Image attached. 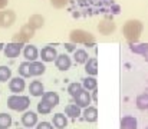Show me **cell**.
I'll return each mask as SVG.
<instances>
[{"label": "cell", "mask_w": 148, "mask_h": 129, "mask_svg": "<svg viewBox=\"0 0 148 129\" xmlns=\"http://www.w3.org/2000/svg\"><path fill=\"white\" fill-rule=\"evenodd\" d=\"M69 13L75 19L92 16H115L119 14L121 6L115 0H71L68 6Z\"/></svg>", "instance_id": "cell-1"}, {"label": "cell", "mask_w": 148, "mask_h": 129, "mask_svg": "<svg viewBox=\"0 0 148 129\" xmlns=\"http://www.w3.org/2000/svg\"><path fill=\"white\" fill-rule=\"evenodd\" d=\"M144 30V25L141 20L137 19H131L128 22H125L124 27H122V33L124 38L128 40L130 43H137L141 38V33Z\"/></svg>", "instance_id": "cell-2"}, {"label": "cell", "mask_w": 148, "mask_h": 129, "mask_svg": "<svg viewBox=\"0 0 148 129\" xmlns=\"http://www.w3.org/2000/svg\"><path fill=\"white\" fill-rule=\"evenodd\" d=\"M7 106L12 109V111H16V112H25L29 109L30 106V99L29 96H23V95H12L7 98Z\"/></svg>", "instance_id": "cell-3"}, {"label": "cell", "mask_w": 148, "mask_h": 129, "mask_svg": "<svg viewBox=\"0 0 148 129\" xmlns=\"http://www.w3.org/2000/svg\"><path fill=\"white\" fill-rule=\"evenodd\" d=\"M69 39L72 43H84V44H94L95 43V36L91 32L82 30V29H75L69 33Z\"/></svg>", "instance_id": "cell-4"}, {"label": "cell", "mask_w": 148, "mask_h": 129, "mask_svg": "<svg viewBox=\"0 0 148 129\" xmlns=\"http://www.w3.org/2000/svg\"><path fill=\"white\" fill-rule=\"evenodd\" d=\"M33 36H35V29H33L29 23H26V25H23V26L20 27V30L13 36V42L23 44V43L29 42Z\"/></svg>", "instance_id": "cell-5"}, {"label": "cell", "mask_w": 148, "mask_h": 129, "mask_svg": "<svg viewBox=\"0 0 148 129\" xmlns=\"http://www.w3.org/2000/svg\"><path fill=\"white\" fill-rule=\"evenodd\" d=\"M116 29V25L115 22L112 20V16H105L98 25V32L103 36H108V35H112Z\"/></svg>", "instance_id": "cell-6"}, {"label": "cell", "mask_w": 148, "mask_h": 129, "mask_svg": "<svg viewBox=\"0 0 148 129\" xmlns=\"http://www.w3.org/2000/svg\"><path fill=\"white\" fill-rule=\"evenodd\" d=\"M91 102H92V98H91V93H89L86 89H82V90L73 98V103L78 105L81 109H82V108H84V109L88 108Z\"/></svg>", "instance_id": "cell-7"}, {"label": "cell", "mask_w": 148, "mask_h": 129, "mask_svg": "<svg viewBox=\"0 0 148 129\" xmlns=\"http://www.w3.org/2000/svg\"><path fill=\"white\" fill-rule=\"evenodd\" d=\"M14 22H16V13L13 10H9L7 9V10L0 12V26L1 27L7 29V27L13 26Z\"/></svg>", "instance_id": "cell-8"}, {"label": "cell", "mask_w": 148, "mask_h": 129, "mask_svg": "<svg viewBox=\"0 0 148 129\" xmlns=\"http://www.w3.org/2000/svg\"><path fill=\"white\" fill-rule=\"evenodd\" d=\"M25 87H26V83H25V79L22 76H16V78H12L9 81V89L14 95H20V92H23Z\"/></svg>", "instance_id": "cell-9"}, {"label": "cell", "mask_w": 148, "mask_h": 129, "mask_svg": "<svg viewBox=\"0 0 148 129\" xmlns=\"http://www.w3.org/2000/svg\"><path fill=\"white\" fill-rule=\"evenodd\" d=\"M22 52V44L20 43H16V42H12L9 44H4V49H3V53L6 57L9 59H14L20 55Z\"/></svg>", "instance_id": "cell-10"}, {"label": "cell", "mask_w": 148, "mask_h": 129, "mask_svg": "<svg viewBox=\"0 0 148 129\" xmlns=\"http://www.w3.org/2000/svg\"><path fill=\"white\" fill-rule=\"evenodd\" d=\"M55 66H56V69H59V70H62V72H66V70L71 69L72 60H71V57H69L68 55L62 53V55H58V56H56V59H55Z\"/></svg>", "instance_id": "cell-11"}, {"label": "cell", "mask_w": 148, "mask_h": 129, "mask_svg": "<svg viewBox=\"0 0 148 129\" xmlns=\"http://www.w3.org/2000/svg\"><path fill=\"white\" fill-rule=\"evenodd\" d=\"M22 125L26 129H32L33 126L38 125V115L32 111H25L22 115Z\"/></svg>", "instance_id": "cell-12"}, {"label": "cell", "mask_w": 148, "mask_h": 129, "mask_svg": "<svg viewBox=\"0 0 148 129\" xmlns=\"http://www.w3.org/2000/svg\"><path fill=\"white\" fill-rule=\"evenodd\" d=\"M39 56H40L42 62H46V63H48V62H55L58 53H56V49H55L52 44H48V46H45V47L40 50Z\"/></svg>", "instance_id": "cell-13"}, {"label": "cell", "mask_w": 148, "mask_h": 129, "mask_svg": "<svg viewBox=\"0 0 148 129\" xmlns=\"http://www.w3.org/2000/svg\"><path fill=\"white\" fill-rule=\"evenodd\" d=\"M23 56H25V59H26L27 62H35V60H38V57H39V50H38L36 46L27 44V46H25V49H23Z\"/></svg>", "instance_id": "cell-14"}, {"label": "cell", "mask_w": 148, "mask_h": 129, "mask_svg": "<svg viewBox=\"0 0 148 129\" xmlns=\"http://www.w3.org/2000/svg\"><path fill=\"white\" fill-rule=\"evenodd\" d=\"M52 125L56 129H65L68 126V116L63 113H55L52 119Z\"/></svg>", "instance_id": "cell-15"}, {"label": "cell", "mask_w": 148, "mask_h": 129, "mask_svg": "<svg viewBox=\"0 0 148 129\" xmlns=\"http://www.w3.org/2000/svg\"><path fill=\"white\" fill-rule=\"evenodd\" d=\"M131 52L137 53V55H141L144 57V60L148 63V43H141V44H135V43H131Z\"/></svg>", "instance_id": "cell-16"}, {"label": "cell", "mask_w": 148, "mask_h": 129, "mask_svg": "<svg viewBox=\"0 0 148 129\" xmlns=\"http://www.w3.org/2000/svg\"><path fill=\"white\" fill-rule=\"evenodd\" d=\"M65 115L68 118H71V119H76V118H79L82 115V111H81V108L78 105L69 103V105L65 106Z\"/></svg>", "instance_id": "cell-17"}, {"label": "cell", "mask_w": 148, "mask_h": 129, "mask_svg": "<svg viewBox=\"0 0 148 129\" xmlns=\"http://www.w3.org/2000/svg\"><path fill=\"white\" fill-rule=\"evenodd\" d=\"M82 116H84V119L86 122H97V119H98V109L95 106H91L89 105L88 108L84 109Z\"/></svg>", "instance_id": "cell-18"}, {"label": "cell", "mask_w": 148, "mask_h": 129, "mask_svg": "<svg viewBox=\"0 0 148 129\" xmlns=\"http://www.w3.org/2000/svg\"><path fill=\"white\" fill-rule=\"evenodd\" d=\"M29 92H30V95L35 96V98L42 96V95L45 93L43 83H42L40 81H33V82H30V85H29Z\"/></svg>", "instance_id": "cell-19"}, {"label": "cell", "mask_w": 148, "mask_h": 129, "mask_svg": "<svg viewBox=\"0 0 148 129\" xmlns=\"http://www.w3.org/2000/svg\"><path fill=\"white\" fill-rule=\"evenodd\" d=\"M121 129H138V122H137V118L134 116H122L121 118Z\"/></svg>", "instance_id": "cell-20"}, {"label": "cell", "mask_w": 148, "mask_h": 129, "mask_svg": "<svg viewBox=\"0 0 148 129\" xmlns=\"http://www.w3.org/2000/svg\"><path fill=\"white\" fill-rule=\"evenodd\" d=\"M85 72L89 76H97V73H98V60H97V57H91V59L86 60V63H85Z\"/></svg>", "instance_id": "cell-21"}, {"label": "cell", "mask_w": 148, "mask_h": 129, "mask_svg": "<svg viewBox=\"0 0 148 129\" xmlns=\"http://www.w3.org/2000/svg\"><path fill=\"white\" fill-rule=\"evenodd\" d=\"M42 100H45L46 103H49L52 108L59 105V95L56 92H45L42 95Z\"/></svg>", "instance_id": "cell-22"}, {"label": "cell", "mask_w": 148, "mask_h": 129, "mask_svg": "<svg viewBox=\"0 0 148 129\" xmlns=\"http://www.w3.org/2000/svg\"><path fill=\"white\" fill-rule=\"evenodd\" d=\"M45 70H46V68L42 62H38V60L30 62V75L32 76H40L45 73Z\"/></svg>", "instance_id": "cell-23"}, {"label": "cell", "mask_w": 148, "mask_h": 129, "mask_svg": "<svg viewBox=\"0 0 148 129\" xmlns=\"http://www.w3.org/2000/svg\"><path fill=\"white\" fill-rule=\"evenodd\" d=\"M29 25L36 30V29H42L45 25V17L42 14H32L29 17Z\"/></svg>", "instance_id": "cell-24"}, {"label": "cell", "mask_w": 148, "mask_h": 129, "mask_svg": "<svg viewBox=\"0 0 148 129\" xmlns=\"http://www.w3.org/2000/svg\"><path fill=\"white\" fill-rule=\"evenodd\" d=\"M135 105L140 111H148V92L141 93L135 99Z\"/></svg>", "instance_id": "cell-25"}, {"label": "cell", "mask_w": 148, "mask_h": 129, "mask_svg": "<svg viewBox=\"0 0 148 129\" xmlns=\"http://www.w3.org/2000/svg\"><path fill=\"white\" fill-rule=\"evenodd\" d=\"M88 52L86 50H84V49H76L75 52H73V59H75V62L76 63H79V65H85L86 63V60H88Z\"/></svg>", "instance_id": "cell-26"}, {"label": "cell", "mask_w": 148, "mask_h": 129, "mask_svg": "<svg viewBox=\"0 0 148 129\" xmlns=\"http://www.w3.org/2000/svg\"><path fill=\"white\" fill-rule=\"evenodd\" d=\"M97 86H98V81L95 79V76H88V78H85L84 82H82V87L86 89L88 92L97 89Z\"/></svg>", "instance_id": "cell-27"}, {"label": "cell", "mask_w": 148, "mask_h": 129, "mask_svg": "<svg viewBox=\"0 0 148 129\" xmlns=\"http://www.w3.org/2000/svg\"><path fill=\"white\" fill-rule=\"evenodd\" d=\"M19 75H20L23 79L32 76V75H30V62H23V63H20V66H19Z\"/></svg>", "instance_id": "cell-28"}, {"label": "cell", "mask_w": 148, "mask_h": 129, "mask_svg": "<svg viewBox=\"0 0 148 129\" xmlns=\"http://www.w3.org/2000/svg\"><path fill=\"white\" fill-rule=\"evenodd\" d=\"M12 116L9 113H0V129H9L12 126Z\"/></svg>", "instance_id": "cell-29"}, {"label": "cell", "mask_w": 148, "mask_h": 129, "mask_svg": "<svg viewBox=\"0 0 148 129\" xmlns=\"http://www.w3.org/2000/svg\"><path fill=\"white\" fill-rule=\"evenodd\" d=\"M12 79V70L7 66H0V82L4 83Z\"/></svg>", "instance_id": "cell-30"}, {"label": "cell", "mask_w": 148, "mask_h": 129, "mask_svg": "<svg viewBox=\"0 0 148 129\" xmlns=\"http://www.w3.org/2000/svg\"><path fill=\"white\" fill-rule=\"evenodd\" d=\"M82 89H84V87H82V83L73 82V83H69V86H68V93H69L72 98H75Z\"/></svg>", "instance_id": "cell-31"}, {"label": "cell", "mask_w": 148, "mask_h": 129, "mask_svg": "<svg viewBox=\"0 0 148 129\" xmlns=\"http://www.w3.org/2000/svg\"><path fill=\"white\" fill-rule=\"evenodd\" d=\"M52 106H50L49 103H46L45 100H40L39 103H38V112L40 113V115H49L50 112H52Z\"/></svg>", "instance_id": "cell-32"}, {"label": "cell", "mask_w": 148, "mask_h": 129, "mask_svg": "<svg viewBox=\"0 0 148 129\" xmlns=\"http://www.w3.org/2000/svg\"><path fill=\"white\" fill-rule=\"evenodd\" d=\"M50 3H52V6L56 7V9H63V7L69 3V0H50Z\"/></svg>", "instance_id": "cell-33"}, {"label": "cell", "mask_w": 148, "mask_h": 129, "mask_svg": "<svg viewBox=\"0 0 148 129\" xmlns=\"http://www.w3.org/2000/svg\"><path fill=\"white\" fill-rule=\"evenodd\" d=\"M36 129H55L50 122H38Z\"/></svg>", "instance_id": "cell-34"}, {"label": "cell", "mask_w": 148, "mask_h": 129, "mask_svg": "<svg viewBox=\"0 0 148 129\" xmlns=\"http://www.w3.org/2000/svg\"><path fill=\"white\" fill-rule=\"evenodd\" d=\"M65 49L68 52H75L76 50V46H75V43H65Z\"/></svg>", "instance_id": "cell-35"}, {"label": "cell", "mask_w": 148, "mask_h": 129, "mask_svg": "<svg viewBox=\"0 0 148 129\" xmlns=\"http://www.w3.org/2000/svg\"><path fill=\"white\" fill-rule=\"evenodd\" d=\"M91 98H92L94 102L98 100V89H94V90H92V96H91Z\"/></svg>", "instance_id": "cell-36"}, {"label": "cell", "mask_w": 148, "mask_h": 129, "mask_svg": "<svg viewBox=\"0 0 148 129\" xmlns=\"http://www.w3.org/2000/svg\"><path fill=\"white\" fill-rule=\"evenodd\" d=\"M7 3H9V0H0V9H4L7 6Z\"/></svg>", "instance_id": "cell-37"}, {"label": "cell", "mask_w": 148, "mask_h": 129, "mask_svg": "<svg viewBox=\"0 0 148 129\" xmlns=\"http://www.w3.org/2000/svg\"><path fill=\"white\" fill-rule=\"evenodd\" d=\"M3 49H4V44H3V43H0V52H1Z\"/></svg>", "instance_id": "cell-38"}, {"label": "cell", "mask_w": 148, "mask_h": 129, "mask_svg": "<svg viewBox=\"0 0 148 129\" xmlns=\"http://www.w3.org/2000/svg\"><path fill=\"white\" fill-rule=\"evenodd\" d=\"M145 129H148V126H147V128H145Z\"/></svg>", "instance_id": "cell-39"}]
</instances>
